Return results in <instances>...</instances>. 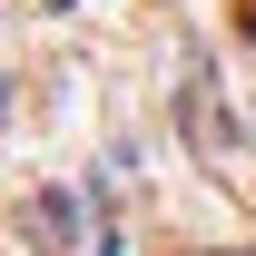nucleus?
<instances>
[{
    "label": "nucleus",
    "mask_w": 256,
    "mask_h": 256,
    "mask_svg": "<svg viewBox=\"0 0 256 256\" xmlns=\"http://www.w3.org/2000/svg\"><path fill=\"white\" fill-rule=\"evenodd\" d=\"M20 236H30L40 256H60L69 246V207H60V197H30V207H20Z\"/></svg>",
    "instance_id": "obj_2"
},
{
    "label": "nucleus",
    "mask_w": 256,
    "mask_h": 256,
    "mask_svg": "<svg viewBox=\"0 0 256 256\" xmlns=\"http://www.w3.org/2000/svg\"><path fill=\"white\" fill-rule=\"evenodd\" d=\"M178 118H188V138L207 148V158H226L236 148V118H226V98H217V79H207V60H178Z\"/></svg>",
    "instance_id": "obj_1"
},
{
    "label": "nucleus",
    "mask_w": 256,
    "mask_h": 256,
    "mask_svg": "<svg viewBox=\"0 0 256 256\" xmlns=\"http://www.w3.org/2000/svg\"><path fill=\"white\" fill-rule=\"evenodd\" d=\"M226 20H236V40H256V0H226Z\"/></svg>",
    "instance_id": "obj_3"
}]
</instances>
